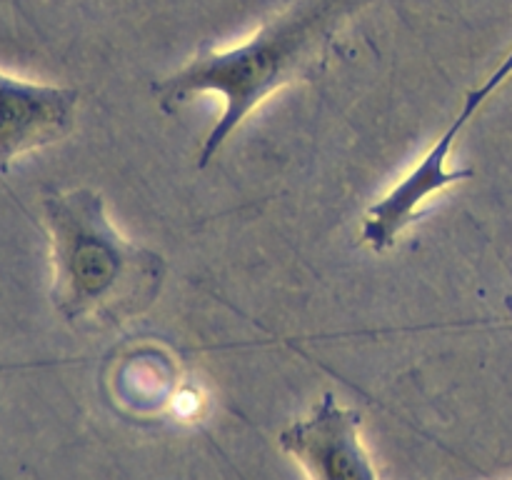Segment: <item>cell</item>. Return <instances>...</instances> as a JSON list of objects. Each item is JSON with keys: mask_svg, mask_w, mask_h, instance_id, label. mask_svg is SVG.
Here are the masks:
<instances>
[{"mask_svg": "<svg viewBox=\"0 0 512 480\" xmlns=\"http://www.w3.org/2000/svg\"><path fill=\"white\" fill-rule=\"evenodd\" d=\"M473 168H435V165L420 160L398 185L388 190L378 203L365 210L363 220V243L375 253H385L398 243L400 233L415 220L418 210L423 208L430 195L460 183V180L473 178Z\"/></svg>", "mask_w": 512, "mask_h": 480, "instance_id": "obj_5", "label": "cell"}, {"mask_svg": "<svg viewBox=\"0 0 512 480\" xmlns=\"http://www.w3.org/2000/svg\"><path fill=\"white\" fill-rule=\"evenodd\" d=\"M278 445L293 455L310 480H378L360 438V413L325 393L305 418L285 425Z\"/></svg>", "mask_w": 512, "mask_h": 480, "instance_id": "obj_3", "label": "cell"}, {"mask_svg": "<svg viewBox=\"0 0 512 480\" xmlns=\"http://www.w3.org/2000/svg\"><path fill=\"white\" fill-rule=\"evenodd\" d=\"M43 223L53 265L50 303L65 323L118 325L158 300L165 258L128 243L110 225L103 195L93 188L45 195Z\"/></svg>", "mask_w": 512, "mask_h": 480, "instance_id": "obj_2", "label": "cell"}, {"mask_svg": "<svg viewBox=\"0 0 512 480\" xmlns=\"http://www.w3.org/2000/svg\"><path fill=\"white\" fill-rule=\"evenodd\" d=\"M80 93L0 70V173L20 155L58 143L73 130Z\"/></svg>", "mask_w": 512, "mask_h": 480, "instance_id": "obj_4", "label": "cell"}, {"mask_svg": "<svg viewBox=\"0 0 512 480\" xmlns=\"http://www.w3.org/2000/svg\"><path fill=\"white\" fill-rule=\"evenodd\" d=\"M370 0H293L253 38L228 50L203 48L185 68L153 85L155 103L175 113L198 93H220L223 115L205 138L198 168H208L225 140L275 90L323 73L335 35Z\"/></svg>", "mask_w": 512, "mask_h": 480, "instance_id": "obj_1", "label": "cell"}, {"mask_svg": "<svg viewBox=\"0 0 512 480\" xmlns=\"http://www.w3.org/2000/svg\"><path fill=\"white\" fill-rule=\"evenodd\" d=\"M508 305H510V310H512V298H508Z\"/></svg>", "mask_w": 512, "mask_h": 480, "instance_id": "obj_7", "label": "cell"}, {"mask_svg": "<svg viewBox=\"0 0 512 480\" xmlns=\"http://www.w3.org/2000/svg\"><path fill=\"white\" fill-rule=\"evenodd\" d=\"M512 75V50L508 55H505V60L503 63L498 65V70H495L493 75H490L488 80H485L483 85H480V88H475V90H470L468 95H465V103H463V110H460L458 113V118L453 120V123H450V128L445 130L443 135H440V143H445V145H450V148H453L455 145V140H458V135L463 133V128L465 125L470 123V118H473L475 113H478V108L480 105L485 103V100L490 98V95L495 93V90L500 88V85L505 83V80H508Z\"/></svg>", "mask_w": 512, "mask_h": 480, "instance_id": "obj_6", "label": "cell"}]
</instances>
